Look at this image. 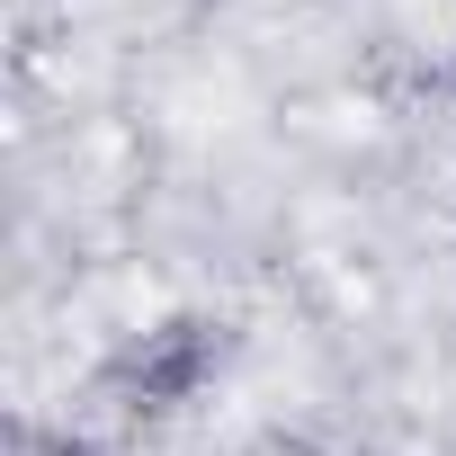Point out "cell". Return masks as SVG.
<instances>
[]
</instances>
